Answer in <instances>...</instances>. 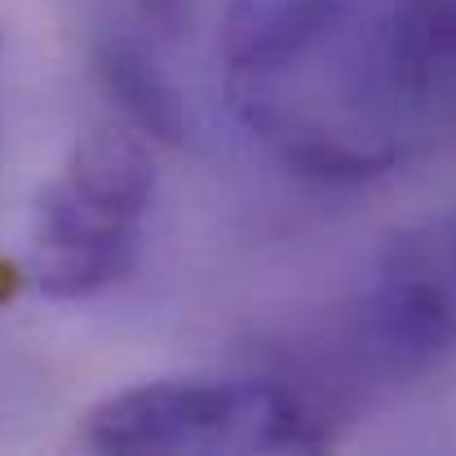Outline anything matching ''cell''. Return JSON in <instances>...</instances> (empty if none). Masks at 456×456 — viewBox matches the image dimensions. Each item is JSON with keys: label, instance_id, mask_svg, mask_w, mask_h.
Wrapping results in <instances>:
<instances>
[{"label": "cell", "instance_id": "7a4b0ae2", "mask_svg": "<svg viewBox=\"0 0 456 456\" xmlns=\"http://www.w3.org/2000/svg\"><path fill=\"white\" fill-rule=\"evenodd\" d=\"M337 439V408L280 372L155 377L107 395L80 421L89 452H319Z\"/></svg>", "mask_w": 456, "mask_h": 456}, {"label": "cell", "instance_id": "5b68a950", "mask_svg": "<svg viewBox=\"0 0 456 456\" xmlns=\"http://www.w3.org/2000/svg\"><path fill=\"white\" fill-rule=\"evenodd\" d=\"M426 147L456 142V0H390Z\"/></svg>", "mask_w": 456, "mask_h": 456}, {"label": "cell", "instance_id": "8992f818", "mask_svg": "<svg viewBox=\"0 0 456 456\" xmlns=\"http://www.w3.org/2000/svg\"><path fill=\"white\" fill-rule=\"evenodd\" d=\"M94 71L107 89V98L120 107L129 129L155 142H182L186 138V107L155 62V53L134 36H102L94 49Z\"/></svg>", "mask_w": 456, "mask_h": 456}, {"label": "cell", "instance_id": "277c9868", "mask_svg": "<svg viewBox=\"0 0 456 456\" xmlns=\"http://www.w3.org/2000/svg\"><path fill=\"white\" fill-rule=\"evenodd\" d=\"M372 359L421 377L456 354V213L421 217L386 240L359 305Z\"/></svg>", "mask_w": 456, "mask_h": 456}, {"label": "cell", "instance_id": "3957f363", "mask_svg": "<svg viewBox=\"0 0 456 456\" xmlns=\"http://www.w3.org/2000/svg\"><path fill=\"white\" fill-rule=\"evenodd\" d=\"M155 200V159L138 129L85 134L45 182L27 226V275L53 302H89L120 284Z\"/></svg>", "mask_w": 456, "mask_h": 456}, {"label": "cell", "instance_id": "6da1fadb", "mask_svg": "<svg viewBox=\"0 0 456 456\" xmlns=\"http://www.w3.org/2000/svg\"><path fill=\"white\" fill-rule=\"evenodd\" d=\"M222 76L240 125L310 182H372L426 147L390 0H235Z\"/></svg>", "mask_w": 456, "mask_h": 456}, {"label": "cell", "instance_id": "52a82bcc", "mask_svg": "<svg viewBox=\"0 0 456 456\" xmlns=\"http://www.w3.org/2000/svg\"><path fill=\"white\" fill-rule=\"evenodd\" d=\"M0 45H4V36H0Z\"/></svg>", "mask_w": 456, "mask_h": 456}]
</instances>
